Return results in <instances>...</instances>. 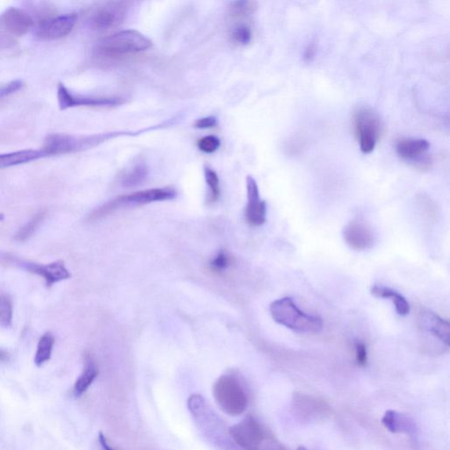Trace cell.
Here are the masks:
<instances>
[{"label": "cell", "instance_id": "cell-30", "mask_svg": "<svg viewBox=\"0 0 450 450\" xmlns=\"http://www.w3.org/2000/svg\"><path fill=\"white\" fill-rule=\"evenodd\" d=\"M221 146L220 139L215 136H207L201 138L197 143L198 148L204 153H215Z\"/></svg>", "mask_w": 450, "mask_h": 450}, {"label": "cell", "instance_id": "cell-21", "mask_svg": "<svg viewBox=\"0 0 450 450\" xmlns=\"http://www.w3.org/2000/svg\"><path fill=\"white\" fill-rule=\"evenodd\" d=\"M149 175V168L143 162L133 165L121 176V184L124 188H135L142 185Z\"/></svg>", "mask_w": 450, "mask_h": 450}, {"label": "cell", "instance_id": "cell-6", "mask_svg": "<svg viewBox=\"0 0 450 450\" xmlns=\"http://www.w3.org/2000/svg\"><path fill=\"white\" fill-rule=\"evenodd\" d=\"M353 122L360 148L365 154L372 153L383 133V122L379 115L370 107H362L355 111Z\"/></svg>", "mask_w": 450, "mask_h": 450}, {"label": "cell", "instance_id": "cell-3", "mask_svg": "<svg viewBox=\"0 0 450 450\" xmlns=\"http://www.w3.org/2000/svg\"><path fill=\"white\" fill-rule=\"evenodd\" d=\"M150 47V40L140 32L124 30L102 39L96 46L95 55L112 59L146 52Z\"/></svg>", "mask_w": 450, "mask_h": 450}, {"label": "cell", "instance_id": "cell-12", "mask_svg": "<svg viewBox=\"0 0 450 450\" xmlns=\"http://www.w3.org/2000/svg\"><path fill=\"white\" fill-rule=\"evenodd\" d=\"M13 261L16 265L20 266L26 271L42 277L48 288L62 280L70 279L71 277V273L66 268L63 261H57L45 265L17 260V259L16 260L13 259Z\"/></svg>", "mask_w": 450, "mask_h": 450}, {"label": "cell", "instance_id": "cell-10", "mask_svg": "<svg viewBox=\"0 0 450 450\" xmlns=\"http://www.w3.org/2000/svg\"><path fill=\"white\" fill-rule=\"evenodd\" d=\"M430 148V142L423 138L401 139L396 146L399 157L420 170H427L431 167V158L427 153Z\"/></svg>", "mask_w": 450, "mask_h": 450}, {"label": "cell", "instance_id": "cell-37", "mask_svg": "<svg viewBox=\"0 0 450 450\" xmlns=\"http://www.w3.org/2000/svg\"><path fill=\"white\" fill-rule=\"evenodd\" d=\"M4 219H5V215H4V214L0 213V222L4 221Z\"/></svg>", "mask_w": 450, "mask_h": 450}, {"label": "cell", "instance_id": "cell-32", "mask_svg": "<svg viewBox=\"0 0 450 450\" xmlns=\"http://www.w3.org/2000/svg\"><path fill=\"white\" fill-rule=\"evenodd\" d=\"M355 361L360 367H365L368 362V352L365 343L357 341L355 343Z\"/></svg>", "mask_w": 450, "mask_h": 450}, {"label": "cell", "instance_id": "cell-14", "mask_svg": "<svg viewBox=\"0 0 450 450\" xmlns=\"http://www.w3.org/2000/svg\"><path fill=\"white\" fill-rule=\"evenodd\" d=\"M343 237L348 247L355 251L370 249L375 244L376 236L368 223L355 219L345 227Z\"/></svg>", "mask_w": 450, "mask_h": 450}, {"label": "cell", "instance_id": "cell-17", "mask_svg": "<svg viewBox=\"0 0 450 450\" xmlns=\"http://www.w3.org/2000/svg\"><path fill=\"white\" fill-rule=\"evenodd\" d=\"M420 321L428 333L437 338L446 345H449L450 326L448 320L441 318L434 312H425L421 314Z\"/></svg>", "mask_w": 450, "mask_h": 450}, {"label": "cell", "instance_id": "cell-35", "mask_svg": "<svg viewBox=\"0 0 450 450\" xmlns=\"http://www.w3.org/2000/svg\"><path fill=\"white\" fill-rule=\"evenodd\" d=\"M99 442L100 447H102L103 450H117L109 444L107 437L102 433L99 434Z\"/></svg>", "mask_w": 450, "mask_h": 450}, {"label": "cell", "instance_id": "cell-28", "mask_svg": "<svg viewBox=\"0 0 450 450\" xmlns=\"http://www.w3.org/2000/svg\"><path fill=\"white\" fill-rule=\"evenodd\" d=\"M230 38L237 45H248L251 42V38H253V33H251V28L247 24L239 23L232 28Z\"/></svg>", "mask_w": 450, "mask_h": 450}, {"label": "cell", "instance_id": "cell-20", "mask_svg": "<svg viewBox=\"0 0 450 450\" xmlns=\"http://www.w3.org/2000/svg\"><path fill=\"white\" fill-rule=\"evenodd\" d=\"M372 296L377 298H385V300H390L393 302L395 305L396 312L398 315L405 316H408L410 313V304L405 297H403L401 294L397 292L390 288L375 285L372 288Z\"/></svg>", "mask_w": 450, "mask_h": 450}, {"label": "cell", "instance_id": "cell-16", "mask_svg": "<svg viewBox=\"0 0 450 450\" xmlns=\"http://www.w3.org/2000/svg\"><path fill=\"white\" fill-rule=\"evenodd\" d=\"M247 204L244 218L248 225L254 227L265 224L266 204L261 198L256 181L251 176L247 178Z\"/></svg>", "mask_w": 450, "mask_h": 450}, {"label": "cell", "instance_id": "cell-7", "mask_svg": "<svg viewBox=\"0 0 450 450\" xmlns=\"http://www.w3.org/2000/svg\"><path fill=\"white\" fill-rule=\"evenodd\" d=\"M128 1H109L97 7L90 14L88 24L92 30L106 32L117 28L124 23L128 16Z\"/></svg>", "mask_w": 450, "mask_h": 450}, {"label": "cell", "instance_id": "cell-29", "mask_svg": "<svg viewBox=\"0 0 450 450\" xmlns=\"http://www.w3.org/2000/svg\"><path fill=\"white\" fill-rule=\"evenodd\" d=\"M232 262V257L226 251L221 250L211 261L210 268L214 273H221L228 269Z\"/></svg>", "mask_w": 450, "mask_h": 450}, {"label": "cell", "instance_id": "cell-15", "mask_svg": "<svg viewBox=\"0 0 450 450\" xmlns=\"http://www.w3.org/2000/svg\"><path fill=\"white\" fill-rule=\"evenodd\" d=\"M33 27V18L19 7H9L0 13V28L13 37H23Z\"/></svg>", "mask_w": 450, "mask_h": 450}, {"label": "cell", "instance_id": "cell-11", "mask_svg": "<svg viewBox=\"0 0 450 450\" xmlns=\"http://www.w3.org/2000/svg\"><path fill=\"white\" fill-rule=\"evenodd\" d=\"M77 21L78 16L74 13L43 20L37 27V37L45 41H55L66 37L73 31Z\"/></svg>", "mask_w": 450, "mask_h": 450}, {"label": "cell", "instance_id": "cell-2", "mask_svg": "<svg viewBox=\"0 0 450 450\" xmlns=\"http://www.w3.org/2000/svg\"><path fill=\"white\" fill-rule=\"evenodd\" d=\"M270 314L277 324L298 333H318L323 329L322 319L302 312L292 298L283 297L270 304Z\"/></svg>", "mask_w": 450, "mask_h": 450}, {"label": "cell", "instance_id": "cell-27", "mask_svg": "<svg viewBox=\"0 0 450 450\" xmlns=\"http://www.w3.org/2000/svg\"><path fill=\"white\" fill-rule=\"evenodd\" d=\"M13 300L9 294H0V326L9 328L13 325Z\"/></svg>", "mask_w": 450, "mask_h": 450}, {"label": "cell", "instance_id": "cell-34", "mask_svg": "<svg viewBox=\"0 0 450 450\" xmlns=\"http://www.w3.org/2000/svg\"><path fill=\"white\" fill-rule=\"evenodd\" d=\"M316 45L315 42L309 43L304 52V60L305 62L311 63L314 60L316 54Z\"/></svg>", "mask_w": 450, "mask_h": 450}, {"label": "cell", "instance_id": "cell-22", "mask_svg": "<svg viewBox=\"0 0 450 450\" xmlns=\"http://www.w3.org/2000/svg\"><path fill=\"white\" fill-rule=\"evenodd\" d=\"M99 375L98 366L92 359H88L84 370L74 384L73 391L76 396H81L88 390Z\"/></svg>", "mask_w": 450, "mask_h": 450}, {"label": "cell", "instance_id": "cell-23", "mask_svg": "<svg viewBox=\"0 0 450 450\" xmlns=\"http://www.w3.org/2000/svg\"><path fill=\"white\" fill-rule=\"evenodd\" d=\"M55 337L52 333H46L40 338L37 353L35 355V365L41 367L52 358Z\"/></svg>", "mask_w": 450, "mask_h": 450}, {"label": "cell", "instance_id": "cell-4", "mask_svg": "<svg viewBox=\"0 0 450 450\" xmlns=\"http://www.w3.org/2000/svg\"><path fill=\"white\" fill-rule=\"evenodd\" d=\"M213 395L219 408L229 415H240L247 408L246 389L236 376L225 375L219 378L214 384Z\"/></svg>", "mask_w": 450, "mask_h": 450}, {"label": "cell", "instance_id": "cell-36", "mask_svg": "<svg viewBox=\"0 0 450 450\" xmlns=\"http://www.w3.org/2000/svg\"><path fill=\"white\" fill-rule=\"evenodd\" d=\"M10 360L9 353L4 350V349H0V362H7Z\"/></svg>", "mask_w": 450, "mask_h": 450}, {"label": "cell", "instance_id": "cell-24", "mask_svg": "<svg viewBox=\"0 0 450 450\" xmlns=\"http://www.w3.org/2000/svg\"><path fill=\"white\" fill-rule=\"evenodd\" d=\"M204 177L208 188V203H214L221 196L220 179L217 172L210 167H204Z\"/></svg>", "mask_w": 450, "mask_h": 450}, {"label": "cell", "instance_id": "cell-8", "mask_svg": "<svg viewBox=\"0 0 450 450\" xmlns=\"http://www.w3.org/2000/svg\"><path fill=\"white\" fill-rule=\"evenodd\" d=\"M57 104L60 110L76 107H115L124 102L121 97L79 95L71 92L63 83L57 85Z\"/></svg>", "mask_w": 450, "mask_h": 450}, {"label": "cell", "instance_id": "cell-25", "mask_svg": "<svg viewBox=\"0 0 450 450\" xmlns=\"http://www.w3.org/2000/svg\"><path fill=\"white\" fill-rule=\"evenodd\" d=\"M256 8V2L234 1L230 4L229 14L232 19H246L250 17Z\"/></svg>", "mask_w": 450, "mask_h": 450}, {"label": "cell", "instance_id": "cell-38", "mask_svg": "<svg viewBox=\"0 0 450 450\" xmlns=\"http://www.w3.org/2000/svg\"><path fill=\"white\" fill-rule=\"evenodd\" d=\"M297 450H308V449H305L304 447H300V448H298Z\"/></svg>", "mask_w": 450, "mask_h": 450}, {"label": "cell", "instance_id": "cell-1", "mask_svg": "<svg viewBox=\"0 0 450 450\" xmlns=\"http://www.w3.org/2000/svg\"><path fill=\"white\" fill-rule=\"evenodd\" d=\"M139 132H107L91 135H71L64 133H52L46 136L42 150L49 156L81 153L95 148L110 139L121 136L136 135Z\"/></svg>", "mask_w": 450, "mask_h": 450}, {"label": "cell", "instance_id": "cell-19", "mask_svg": "<svg viewBox=\"0 0 450 450\" xmlns=\"http://www.w3.org/2000/svg\"><path fill=\"white\" fill-rule=\"evenodd\" d=\"M381 423L393 434H410L413 430V424L408 417L392 410L385 413Z\"/></svg>", "mask_w": 450, "mask_h": 450}, {"label": "cell", "instance_id": "cell-33", "mask_svg": "<svg viewBox=\"0 0 450 450\" xmlns=\"http://www.w3.org/2000/svg\"><path fill=\"white\" fill-rule=\"evenodd\" d=\"M218 124V119L215 117H207L201 119L194 122V127L196 129H211Z\"/></svg>", "mask_w": 450, "mask_h": 450}, {"label": "cell", "instance_id": "cell-31", "mask_svg": "<svg viewBox=\"0 0 450 450\" xmlns=\"http://www.w3.org/2000/svg\"><path fill=\"white\" fill-rule=\"evenodd\" d=\"M23 85L24 83L23 81L16 79V81L6 83V84L0 86V100L6 98V97H8L13 95V93L19 92L20 90L23 89Z\"/></svg>", "mask_w": 450, "mask_h": 450}, {"label": "cell", "instance_id": "cell-13", "mask_svg": "<svg viewBox=\"0 0 450 450\" xmlns=\"http://www.w3.org/2000/svg\"><path fill=\"white\" fill-rule=\"evenodd\" d=\"M293 410L295 414L302 420L309 422L324 420L330 413V408L325 401L302 393L294 395Z\"/></svg>", "mask_w": 450, "mask_h": 450}, {"label": "cell", "instance_id": "cell-26", "mask_svg": "<svg viewBox=\"0 0 450 450\" xmlns=\"http://www.w3.org/2000/svg\"><path fill=\"white\" fill-rule=\"evenodd\" d=\"M46 213L45 211L40 212V213L35 215L28 224L25 225L19 232L16 234V239L19 242H25L28 239H30L37 232L39 227L41 226L43 221H45Z\"/></svg>", "mask_w": 450, "mask_h": 450}, {"label": "cell", "instance_id": "cell-18", "mask_svg": "<svg viewBox=\"0 0 450 450\" xmlns=\"http://www.w3.org/2000/svg\"><path fill=\"white\" fill-rule=\"evenodd\" d=\"M46 157L47 155L42 149L21 150L8 153H0V169L30 163Z\"/></svg>", "mask_w": 450, "mask_h": 450}, {"label": "cell", "instance_id": "cell-9", "mask_svg": "<svg viewBox=\"0 0 450 450\" xmlns=\"http://www.w3.org/2000/svg\"><path fill=\"white\" fill-rule=\"evenodd\" d=\"M229 434L233 442L244 450H260L268 438L261 425L251 416L230 427Z\"/></svg>", "mask_w": 450, "mask_h": 450}, {"label": "cell", "instance_id": "cell-5", "mask_svg": "<svg viewBox=\"0 0 450 450\" xmlns=\"http://www.w3.org/2000/svg\"><path fill=\"white\" fill-rule=\"evenodd\" d=\"M177 197V191L172 188H160L138 191L125 196H118L109 201L103 206L97 208L90 215V220H95L110 214L117 208L126 206H140V205L174 200Z\"/></svg>", "mask_w": 450, "mask_h": 450}]
</instances>
